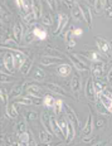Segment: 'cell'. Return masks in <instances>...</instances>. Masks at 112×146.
<instances>
[{
	"instance_id": "6da1fadb",
	"label": "cell",
	"mask_w": 112,
	"mask_h": 146,
	"mask_svg": "<svg viewBox=\"0 0 112 146\" xmlns=\"http://www.w3.org/2000/svg\"><path fill=\"white\" fill-rule=\"evenodd\" d=\"M84 95H86L87 98L92 102H96L98 100V96H97V93H96L95 84H93L92 78H88L86 82V86H84Z\"/></svg>"
},
{
	"instance_id": "7a4b0ae2",
	"label": "cell",
	"mask_w": 112,
	"mask_h": 146,
	"mask_svg": "<svg viewBox=\"0 0 112 146\" xmlns=\"http://www.w3.org/2000/svg\"><path fill=\"white\" fill-rule=\"evenodd\" d=\"M63 110H64V115H66V116H67V120H68L71 123H73V125H74V127L81 126L80 118L77 117V115H76L74 110L72 108L71 106L67 105V103H64V107H63Z\"/></svg>"
},
{
	"instance_id": "3957f363",
	"label": "cell",
	"mask_w": 112,
	"mask_h": 146,
	"mask_svg": "<svg viewBox=\"0 0 112 146\" xmlns=\"http://www.w3.org/2000/svg\"><path fill=\"white\" fill-rule=\"evenodd\" d=\"M68 25V15L67 14H58L57 17V28L53 32L54 35H58L60 32L64 33V28Z\"/></svg>"
},
{
	"instance_id": "277c9868",
	"label": "cell",
	"mask_w": 112,
	"mask_h": 146,
	"mask_svg": "<svg viewBox=\"0 0 112 146\" xmlns=\"http://www.w3.org/2000/svg\"><path fill=\"white\" fill-rule=\"evenodd\" d=\"M1 66L4 67V68L7 69L9 73H13L15 71L14 58H13V54H11V52H9V53H5L4 54V58L1 59Z\"/></svg>"
},
{
	"instance_id": "5b68a950",
	"label": "cell",
	"mask_w": 112,
	"mask_h": 146,
	"mask_svg": "<svg viewBox=\"0 0 112 146\" xmlns=\"http://www.w3.org/2000/svg\"><path fill=\"white\" fill-rule=\"evenodd\" d=\"M95 42H96V45L102 53L105 54H110V52L112 49V45L110 42H107L105 38H101V36H95Z\"/></svg>"
},
{
	"instance_id": "8992f818",
	"label": "cell",
	"mask_w": 112,
	"mask_h": 146,
	"mask_svg": "<svg viewBox=\"0 0 112 146\" xmlns=\"http://www.w3.org/2000/svg\"><path fill=\"white\" fill-rule=\"evenodd\" d=\"M11 54H13L14 58V64H15V69H20L23 67V64L27 60V56L23 53L22 50L17 49V50H11Z\"/></svg>"
},
{
	"instance_id": "52a82bcc",
	"label": "cell",
	"mask_w": 112,
	"mask_h": 146,
	"mask_svg": "<svg viewBox=\"0 0 112 146\" xmlns=\"http://www.w3.org/2000/svg\"><path fill=\"white\" fill-rule=\"evenodd\" d=\"M105 69H106V63L99 60L97 63H93L92 68H91V72H92V76L95 78H102L105 73Z\"/></svg>"
},
{
	"instance_id": "ba28073f",
	"label": "cell",
	"mask_w": 112,
	"mask_h": 146,
	"mask_svg": "<svg viewBox=\"0 0 112 146\" xmlns=\"http://www.w3.org/2000/svg\"><path fill=\"white\" fill-rule=\"evenodd\" d=\"M67 58L72 62V64H73L76 68L78 69V71H82V72H86L89 69V67L86 64V63H83L82 60H81L78 57H76L74 54H67Z\"/></svg>"
},
{
	"instance_id": "9c48e42d",
	"label": "cell",
	"mask_w": 112,
	"mask_h": 146,
	"mask_svg": "<svg viewBox=\"0 0 112 146\" xmlns=\"http://www.w3.org/2000/svg\"><path fill=\"white\" fill-rule=\"evenodd\" d=\"M50 127H52V133L54 136H57V137L62 139V140H66L64 135H63L62 130H60V126H59V122L57 121V118L52 116V118H50Z\"/></svg>"
},
{
	"instance_id": "30bf717a",
	"label": "cell",
	"mask_w": 112,
	"mask_h": 146,
	"mask_svg": "<svg viewBox=\"0 0 112 146\" xmlns=\"http://www.w3.org/2000/svg\"><path fill=\"white\" fill-rule=\"evenodd\" d=\"M63 59L56 58V57H50V56H44L40 58V64L44 67H49L52 64H63Z\"/></svg>"
},
{
	"instance_id": "8fae6325",
	"label": "cell",
	"mask_w": 112,
	"mask_h": 146,
	"mask_svg": "<svg viewBox=\"0 0 112 146\" xmlns=\"http://www.w3.org/2000/svg\"><path fill=\"white\" fill-rule=\"evenodd\" d=\"M27 95L28 96H34V97H42V93H43V91H42V88L39 84L37 83H30L28 87H27L25 90Z\"/></svg>"
},
{
	"instance_id": "7c38bea8",
	"label": "cell",
	"mask_w": 112,
	"mask_h": 146,
	"mask_svg": "<svg viewBox=\"0 0 112 146\" xmlns=\"http://www.w3.org/2000/svg\"><path fill=\"white\" fill-rule=\"evenodd\" d=\"M78 5H80V8H81V10H82V15H83V19H84V22L87 23V25L89 27H92V13H91V10H89V8L87 7V5H84V4H80L78 3Z\"/></svg>"
},
{
	"instance_id": "4fadbf2b",
	"label": "cell",
	"mask_w": 112,
	"mask_h": 146,
	"mask_svg": "<svg viewBox=\"0 0 112 146\" xmlns=\"http://www.w3.org/2000/svg\"><path fill=\"white\" fill-rule=\"evenodd\" d=\"M93 127H95V123H93V116L89 113L86 123H84V127L82 129V135L83 136H89L91 133L93 132Z\"/></svg>"
},
{
	"instance_id": "5bb4252c",
	"label": "cell",
	"mask_w": 112,
	"mask_h": 146,
	"mask_svg": "<svg viewBox=\"0 0 112 146\" xmlns=\"http://www.w3.org/2000/svg\"><path fill=\"white\" fill-rule=\"evenodd\" d=\"M23 34H24V28H23V25H22L20 23H17V24L14 25V28H13V38L15 39V42H17L18 44L22 42Z\"/></svg>"
},
{
	"instance_id": "9a60e30c",
	"label": "cell",
	"mask_w": 112,
	"mask_h": 146,
	"mask_svg": "<svg viewBox=\"0 0 112 146\" xmlns=\"http://www.w3.org/2000/svg\"><path fill=\"white\" fill-rule=\"evenodd\" d=\"M5 113L8 117L10 118H17L18 117V106L15 102H10L9 105L5 107Z\"/></svg>"
},
{
	"instance_id": "2e32d148",
	"label": "cell",
	"mask_w": 112,
	"mask_h": 146,
	"mask_svg": "<svg viewBox=\"0 0 112 146\" xmlns=\"http://www.w3.org/2000/svg\"><path fill=\"white\" fill-rule=\"evenodd\" d=\"M32 1H24V0H17L15 1V4L18 5V8L22 10L23 15H27L29 14L30 11H32V5H29Z\"/></svg>"
},
{
	"instance_id": "e0dca14e",
	"label": "cell",
	"mask_w": 112,
	"mask_h": 146,
	"mask_svg": "<svg viewBox=\"0 0 112 146\" xmlns=\"http://www.w3.org/2000/svg\"><path fill=\"white\" fill-rule=\"evenodd\" d=\"M45 86H47V88L50 91V92L56 93V95H59V96H68V93L66 92V91L63 90V88L60 87V86H58V84H56V83H47Z\"/></svg>"
},
{
	"instance_id": "ac0fdd59",
	"label": "cell",
	"mask_w": 112,
	"mask_h": 146,
	"mask_svg": "<svg viewBox=\"0 0 112 146\" xmlns=\"http://www.w3.org/2000/svg\"><path fill=\"white\" fill-rule=\"evenodd\" d=\"M44 50H45V53H47V56L56 57V58H60V59H63V57H64V54H63L62 52L58 50L57 48L50 47V45H47V47L44 48Z\"/></svg>"
},
{
	"instance_id": "d6986e66",
	"label": "cell",
	"mask_w": 112,
	"mask_h": 146,
	"mask_svg": "<svg viewBox=\"0 0 112 146\" xmlns=\"http://www.w3.org/2000/svg\"><path fill=\"white\" fill-rule=\"evenodd\" d=\"M59 76L62 77H68L69 74L72 73V67L71 64H67V63H63V64H59L58 66V69H57Z\"/></svg>"
},
{
	"instance_id": "ffe728a7",
	"label": "cell",
	"mask_w": 112,
	"mask_h": 146,
	"mask_svg": "<svg viewBox=\"0 0 112 146\" xmlns=\"http://www.w3.org/2000/svg\"><path fill=\"white\" fill-rule=\"evenodd\" d=\"M39 140L42 144H50L53 140V133L48 132L47 130H40L39 132Z\"/></svg>"
},
{
	"instance_id": "44dd1931",
	"label": "cell",
	"mask_w": 112,
	"mask_h": 146,
	"mask_svg": "<svg viewBox=\"0 0 112 146\" xmlns=\"http://www.w3.org/2000/svg\"><path fill=\"white\" fill-rule=\"evenodd\" d=\"M71 14H72V18L76 20V22H81V20H84L83 19V15H82V10H81L80 5L78 3L74 5L73 8L71 9Z\"/></svg>"
},
{
	"instance_id": "7402d4cb",
	"label": "cell",
	"mask_w": 112,
	"mask_h": 146,
	"mask_svg": "<svg viewBox=\"0 0 112 146\" xmlns=\"http://www.w3.org/2000/svg\"><path fill=\"white\" fill-rule=\"evenodd\" d=\"M50 118H52V116H50V115L48 113L47 111H44L43 113H42V123L44 125V130H47L48 132L52 133V127H50Z\"/></svg>"
},
{
	"instance_id": "603a6c76",
	"label": "cell",
	"mask_w": 112,
	"mask_h": 146,
	"mask_svg": "<svg viewBox=\"0 0 112 146\" xmlns=\"http://www.w3.org/2000/svg\"><path fill=\"white\" fill-rule=\"evenodd\" d=\"M71 88L73 91V93H78L82 88V82H81V78L78 77L77 74L72 78V82H71Z\"/></svg>"
},
{
	"instance_id": "cb8c5ba5",
	"label": "cell",
	"mask_w": 112,
	"mask_h": 146,
	"mask_svg": "<svg viewBox=\"0 0 112 146\" xmlns=\"http://www.w3.org/2000/svg\"><path fill=\"white\" fill-rule=\"evenodd\" d=\"M93 84H95V90H96L97 96L101 95V93L106 90V87H107V86H106V83L101 80V78H95V80H93Z\"/></svg>"
},
{
	"instance_id": "d4e9b609",
	"label": "cell",
	"mask_w": 112,
	"mask_h": 146,
	"mask_svg": "<svg viewBox=\"0 0 112 146\" xmlns=\"http://www.w3.org/2000/svg\"><path fill=\"white\" fill-rule=\"evenodd\" d=\"M45 76L47 74H45V72L40 68V67H35V68L33 69V76L32 77L34 78L35 81H44Z\"/></svg>"
},
{
	"instance_id": "484cf974",
	"label": "cell",
	"mask_w": 112,
	"mask_h": 146,
	"mask_svg": "<svg viewBox=\"0 0 112 146\" xmlns=\"http://www.w3.org/2000/svg\"><path fill=\"white\" fill-rule=\"evenodd\" d=\"M22 92H23V84L18 83V84H15V86H13V88H11L10 97L13 100H15V98H18V97L22 96Z\"/></svg>"
},
{
	"instance_id": "4316f807",
	"label": "cell",
	"mask_w": 112,
	"mask_h": 146,
	"mask_svg": "<svg viewBox=\"0 0 112 146\" xmlns=\"http://www.w3.org/2000/svg\"><path fill=\"white\" fill-rule=\"evenodd\" d=\"M33 33H34L35 38H38L39 40H45V39H47V30L40 28V27H35V28L33 29Z\"/></svg>"
},
{
	"instance_id": "83f0119b",
	"label": "cell",
	"mask_w": 112,
	"mask_h": 146,
	"mask_svg": "<svg viewBox=\"0 0 112 146\" xmlns=\"http://www.w3.org/2000/svg\"><path fill=\"white\" fill-rule=\"evenodd\" d=\"M32 69H33V59L27 58L25 63H24L23 67L20 68V72H22L23 76H27V74H29V72L32 71Z\"/></svg>"
},
{
	"instance_id": "f1b7e54d",
	"label": "cell",
	"mask_w": 112,
	"mask_h": 146,
	"mask_svg": "<svg viewBox=\"0 0 112 146\" xmlns=\"http://www.w3.org/2000/svg\"><path fill=\"white\" fill-rule=\"evenodd\" d=\"M74 137H76V127H74L73 123L69 122V123H68V133H67V139H66V142H67V144H71V142L74 140Z\"/></svg>"
},
{
	"instance_id": "f546056e",
	"label": "cell",
	"mask_w": 112,
	"mask_h": 146,
	"mask_svg": "<svg viewBox=\"0 0 112 146\" xmlns=\"http://www.w3.org/2000/svg\"><path fill=\"white\" fill-rule=\"evenodd\" d=\"M84 56H86V58L89 60V62H92V63H97L101 60V58H99V54L97 53V52H95V50H89V52H87V53H84Z\"/></svg>"
},
{
	"instance_id": "4dcf8cb0",
	"label": "cell",
	"mask_w": 112,
	"mask_h": 146,
	"mask_svg": "<svg viewBox=\"0 0 112 146\" xmlns=\"http://www.w3.org/2000/svg\"><path fill=\"white\" fill-rule=\"evenodd\" d=\"M13 102H15L17 105H23V106H30V105H33L32 98L28 97V96H25V97H18V98L13 100Z\"/></svg>"
},
{
	"instance_id": "1f68e13d",
	"label": "cell",
	"mask_w": 112,
	"mask_h": 146,
	"mask_svg": "<svg viewBox=\"0 0 112 146\" xmlns=\"http://www.w3.org/2000/svg\"><path fill=\"white\" fill-rule=\"evenodd\" d=\"M59 122V126H60V130H62V132H63V135H64V137L67 139V133H68V123H69V121L67 120V117H62L60 120L58 121Z\"/></svg>"
},
{
	"instance_id": "d6a6232c",
	"label": "cell",
	"mask_w": 112,
	"mask_h": 146,
	"mask_svg": "<svg viewBox=\"0 0 112 146\" xmlns=\"http://www.w3.org/2000/svg\"><path fill=\"white\" fill-rule=\"evenodd\" d=\"M42 3L40 1H32V11L37 15V18H40L42 15Z\"/></svg>"
},
{
	"instance_id": "836d02e7",
	"label": "cell",
	"mask_w": 112,
	"mask_h": 146,
	"mask_svg": "<svg viewBox=\"0 0 112 146\" xmlns=\"http://www.w3.org/2000/svg\"><path fill=\"white\" fill-rule=\"evenodd\" d=\"M56 101H57V100H54L53 96L45 95L44 98H43V105H44L47 108H50V107H54V105H56Z\"/></svg>"
},
{
	"instance_id": "e575fe53",
	"label": "cell",
	"mask_w": 112,
	"mask_h": 146,
	"mask_svg": "<svg viewBox=\"0 0 112 146\" xmlns=\"http://www.w3.org/2000/svg\"><path fill=\"white\" fill-rule=\"evenodd\" d=\"M37 19H38L37 15L33 13V11H30V13H29V14H27V15H23V20H24V23L28 24V25H32V24L34 23Z\"/></svg>"
},
{
	"instance_id": "d590c367",
	"label": "cell",
	"mask_w": 112,
	"mask_h": 146,
	"mask_svg": "<svg viewBox=\"0 0 112 146\" xmlns=\"http://www.w3.org/2000/svg\"><path fill=\"white\" fill-rule=\"evenodd\" d=\"M89 4H93V8H95L96 13L99 14L105 10V1H99V0H96V1H88Z\"/></svg>"
},
{
	"instance_id": "8d00e7d4",
	"label": "cell",
	"mask_w": 112,
	"mask_h": 146,
	"mask_svg": "<svg viewBox=\"0 0 112 146\" xmlns=\"http://www.w3.org/2000/svg\"><path fill=\"white\" fill-rule=\"evenodd\" d=\"M96 105H97V106H96V107H97L98 112H99V113H101V115H106V116H108V115H111V113H110V111H108V110L105 107V105H103V103H102L101 101H99V100H97V101H96Z\"/></svg>"
},
{
	"instance_id": "74e56055",
	"label": "cell",
	"mask_w": 112,
	"mask_h": 146,
	"mask_svg": "<svg viewBox=\"0 0 112 146\" xmlns=\"http://www.w3.org/2000/svg\"><path fill=\"white\" fill-rule=\"evenodd\" d=\"M63 107H64V102L62 101V100H57L56 101V105H54V115L56 116H59L60 115V111L63 110Z\"/></svg>"
},
{
	"instance_id": "f35d334b",
	"label": "cell",
	"mask_w": 112,
	"mask_h": 146,
	"mask_svg": "<svg viewBox=\"0 0 112 146\" xmlns=\"http://www.w3.org/2000/svg\"><path fill=\"white\" fill-rule=\"evenodd\" d=\"M0 96H1V102L3 105L7 107L9 105V95H8V91L5 90L4 87H1V90H0Z\"/></svg>"
},
{
	"instance_id": "ab89813d",
	"label": "cell",
	"mask_w": 112,
	"mask_h": 146,
	"mask_svg": "<svg viewBox=\"0 0 112 146\" xmlns=\"http://www.w3.org/2000/svg\"><path fill=\"white\" fill-rule=\"evenodd\" d=\"M24 132H27V122L23 120L17 123V133L18 135H22Z\"/></svg>"
},
{
	"instance_id": "60d3db41",
	"label": "cell",
	"mask_w": 112,
	"mask_h": 146,
	"mask_svg": "<svg viewBox=\"0 0 112 146\" xmlns=\"http://www.w3.org/2000/svg\"><path fill=\"white\" fill-rule=\"evenodd\" d=\"M29 141H30V135H29L28 131L22 133V135H19V142L22 145H25L27 146V145L29 144Z\"/></svg>"
},
{
	"instance_id": "b9f144b4",
	"label": "cell",
	"mask_w": 112,
	"mask_h": 146,
	"mask_svg": "<svg viewBox=\"0 0 112 146\" xmlns=\"http://www.w3.org/2000/svg\"><path fill=\"white\" fill-rule=\"evenodd\" d=\"M52 22H53V19H52V15L50 14H48V13H45L43 14V17H42V23L44 24V25H52Z\"/></svg>"
},
{
	"instance_id": "7bdbcfd3",
	"label": "cell",
	"mask_w": 112,
	"mask_h": 146,
	"mask_svg": "<svg viewBox=\"0 0 112 146\" xmlns=\"http://www.w3.org/2000/svg\"><path fill=\"white\" fill-rule=\"evenodd\" d=\"M34 38H35L34 33H33V32H28L25 35H24V43H25V44H30L33 40H34Z\"/></svg>"
},
{
	"instance_id": "ee69618b",
	"label": "cell",
	"mask_w": 112,
	"mask_h": 146,
	"mask_svg": "<svg viewBox=\"0 0 112 146\" xmlns=\"http://www.w3.org/2000/svg\"><path fill=\"white\" fill-rule=\"evenodd\" d=\"M105 15L107 18H112V5H110V1H105Z\"/></svg>"
},
{
	"instance_id": "f6af8a7d",
	"label": "cell",
	"mask_w": 112,
	"mask_h": 146,
	"mask_svg": "<svg viewBox=\"0 0 112 146\" xmlns=\"http://www.w3.org/2000/svg\"><path fill=\"white\" fill-rule=\"evenodd\" d=\"M13 81V77L8 73H4L1 71V83H9V82Z\"/></svg>"
},
{
	"instance_id": "bcb514c9",
	"label": "cell",
	"mask_w": 112,
	"mask_h": 146,
	"mask_svg": "<svg viewBox=\"0 0 112 146\" xmlns=\"http://www.w3.org/2000/svg\"><path fill=\"white\" fill-rule=\"evenodd\" d=\"M38 118V112H34V111H29L27 113V120L28 121H34Z\"/></svg>"
},
{
	"instance_id": "7dc6e473",
	"label": "cell",
	"mask_w": 112,
	"mask_h": 146,
	"mask_svg": "<svg viewBox=\"0 0 112 146\" xmlns=\"http://www.w3.org/2000/svg\"><path fill=\"white\" fill-rule=\"evenodd\" d=\"M105 125H106L105 118L98 117V118H97V122H96V127H97L98 130H101V129H103V127H105Z\"/></svg>"
},
{
	"instance_id": "c3c4849f",
	"label": "cell",
	"mask_w": 112,
	"mask_h": 146,
	"mask_svg": "<svg viewBox=\"0 0 112 146\" xmlns=\"http://www.w3.org/2000/svg\"><path fill=\"white\" fill-rule=\"evenodd\" d=\"M83 34V29L82 28H73L72 29V35L73 36H81Z\"/></svg>"
},
{
	"instance_id": "681fc988",
	"label": "cell",
	"mask_w": 112,
	"mask_h": 146,
	"mask_svg": "<svg viewBox=\"0 0 112 146\" xmlns=\"http://www.w3.org/2000/svg\"><path fill=\"white\" fill-rule=\"evenodd\" d=\"M47 4L49 5V8L52 9V10H56V9H57V1H53V0H48Z\"/></svg>"
},
{
	"instance_id": "f907efd6",
	"label": "cell",
	"mask_w": 112,
	"mask_h": 146,
	"mask_svg": "<svg viewBox=\"0 0 112 146\" xmlns=\"http://www.w3.org/2000/svg\"><path fill=\"white\" fill-rule=\"evenodd\" d=\"M107 82L110 83V87L112 88V68L110 69V72L107 73Z\"/></svg>"
},
{
	"instance_id": "816d5d0a",
	"label": "cell",
	"mask_w": 112,
	"mask_h": 146,
	"mask_svg": "<svg viewBox=\"0 0 112 146\" xmlns=\"http://www.w3.org/2000/svg\"><path fill=\"white\" fill-rule=\"evenodd\" d=\"M67 44H68V48H74V47H76V42H74V39L72 38L71 40H68V42H67Z\"/></svg>"
},
{
	"instance_id": "f5cc1de1",
	"label": "cell",
	"mask_w": 112,
	"mask_h": 146,
	"mask_svg": "<svg viewBox=\"0 0 112 146\" xmlns=\"http://www.w3.org/2000/svg\"><path fill=\"white\" fill-rule=\"evenodd\" d=\"M92 146H106V141H98V142H96V144L92 145Z\"/></svg>"
},
{
	"instance_id": "db71d44e",
	"label": "cell",
	"mask_w": 112,
	"mask_h": 146,
	"mask_svg": "<svg viewBox=\"0 0 112 146\" xmlns=\"http://www.w3.org/2000/svg\"><path fill=\"white\" fill-rule=\"evenodd\" d=\"M27 146H38V145H37V142H35V141H34V140H32V139H30L29 144H28V145H27Z\"/></svg>"
},
{
	"instance_id": "11a10c76",
	"label": "cell",
	"mask_w": 112,
	"mask_h": 146,
	"mask_svg": "<svg viewBox=\"0 0 112 146\" xmlns=\"http://www.w3.org/2000/svg\"><path fill=\"white\" fill-rule=\"evenodd\" d=\"M38 146H50L49 144H40V145H38Z\"/></svg>"
},
{
	"instance_id": "9f6ffc18",
	"label": "cell",
	"mask_w": 112,
	"mask_h": 146,
	"mask_svg": "<svg viewBox=\"0 0 112 146\" xmlns=\"http://www.w3.org/2000/svg\"><path fill=\"white\" fill-rule=\"evenodd\" d=\"M111 45H112V42H111Z\"/></svg>"
}]
</instances>
